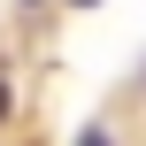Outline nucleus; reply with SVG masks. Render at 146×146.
Listing matches in <instances>:
<instances>
[{"label": "nucleus", "instance_id": "nucleus-1", "mask_svg": "<svg viewBox=\"0 0 146 146\" xmlns=\"http://www.w3.org/2000/svg\"><path fill=\"white\" fill-rule=\"evenodd\" d=\"M77 146H115V139H108V131H85V139H77Z\"/></svg>", "mask_w": 146, "mask_h": 146}, {"label": "nucleus", "instance_id": "nucleus-2", "mask_svg": "<svg viewBox=\"0 0 146 146\" xmlns=\"http://www.w3.org/2000/svg\"><path fill=\"white\" fill-rule=\"evenodd\" d=\"M0 115H8V85H0Z\"/></svg>", "mask_w": 146, "mask_h": 146}, {"label": "nucleus", "instance_id": "nucleus-3", "mask_svg": "<svg viewBox=\"0 0 146 146\" xmlns=\"http://www.w3.org/2000/svg\"><path fill=\"white\" fill-rule=\"evenodd\" d=\"M85 8H92V0H85Z\"/></svg>", "mask_w": 146, "mask_h": 146}]
</instances>
